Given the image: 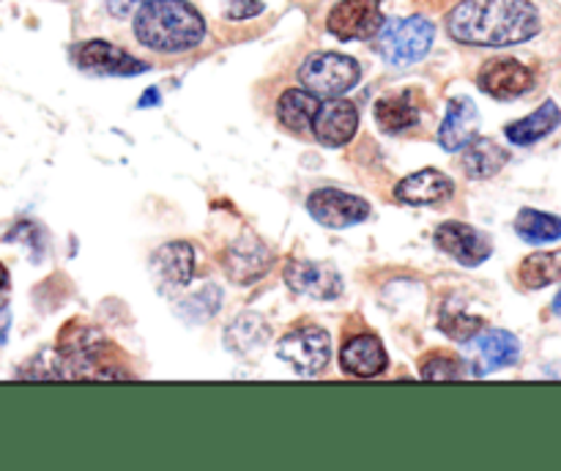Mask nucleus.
I'll use <instances>...</instances> for the list:
<instances>
[{
  "mask_svg": "<svg viewBox=\"0 0 561 471\" xmlns=\"http://www.w3.org/2000/svg\"><path fill=\"white\" fill-rule=\"evenodd\" d=\"M433 241H436L438 250L447 252L449 257H455V261L463 263V266H480V263H485L493 252L491 239L466 222L438 225Z\"/></svg>",
  "mask_w": 561,
  "mask_h": 471,
  "instance_id": "nucleus-11",
  "label": "nucleus"
},
{
  "mask_svg": "<svg viewBox=\"0 0 561 471\" xmlns=\"http://www.w3.org/2000/svg\"><path fill=\"white\" fill-rule=\"evenodd\" d=\"M307 211L318 225L332 230L351 228L370 217V203L365 197L348 195L340 189H318L307 197Z\"/></svg>",
  "mask_w": 561,
  "mask_h": 471,
  "instance_id": "nucleus-8",
  "label": "nucleus"
},
{
  "mask_svg": "<svg viewBox=\"0 0 561 471\" xmlns=\"http://www.w3.org/2000/svg\"><path fill=\"white\" fill-rule=\"evenodd\" d=\"M77 66L88 74H113V77H131L140 74V71L148 69L146 60H137L135 55H129L126 49L115 47L110 42H85L77 47Z\"/></svg>",
  "mask_w": 561,
  "mask_h": 471,
  "instance_id": "nucleus-12",
  "label": "nucleus"
},
{
  "mask_svg": "<svg viewBox=\"0 0 561 471\" xmlns=\"http://www.w3.org/2000/svg\"><path fill=\"white\" fill-rule=\"evenodd\" d=\"M356 126H359V110H356V104L351 99L329 96V102L318 104L310 129L316 131L318 142H323L329 148H340L356 135Z\"/></svg>",
  "mask_w": 561,
  "mask_h": 471,
  "instance_id": "nucleus-10",
  "label": "nucleus"
},
{
  "mask_svg": "<svg viewBox=\"0 0 561 471\" xmlns=\"http://www.w3.org/2000/svg\"><path fill=\"white\" fill-rule=\"evenodd\" d=\"M268 340H272V329L257 312H241L236 321L225 326V345L241 359H252V356L263 354Z\"/></svg>",
  "mask_w": 561,
  "mask_h": 471,
  "instance_id": "nucleus-18",
  "label": "nucleus"
},
{
  "mask_svg": "<svg viewBox=\"0 0 561 471\" xmlns=\"http://www.w3.org/2000/svg\"><path fill=\"white\" fill-rule=\"evenodd\" d=\"M553 312H557V315L561 318V290H559L557 299H553Z\"/></svg>",
  "mask_w": 561,
  "mask_h": 471,
  "instance_id": "nucleus-34",
  "label": "nucleus"
},
{
  "mask_svg": "<svg viewBox=\"0 0 561 471\" xmlns=\"http://www.w3.org/2000/svg\"><path fill=\"white\" fill-rule=\"evenodd\" d=\"M438 326H442L447 337L458 340V343H469V340H474L482 332L485 321L477 315H466V312H442Z\"/></svg>",
  "mask_w": 561,
  "mask_h": 471,
  "instance_id": "nucleus-28",
  "label": "nucleus"
},
{
  "mask_svg": "<svg viewBox=\"0 0 561 471\" xmlns=\"http://www.w3.org/2000/svg\"><path fill=\"white\" fill-rule=\"evenodd\" d=\"M515 230L529 244H548V241L561 239V217L537 211V208H520L515 217Z\"/></svg>",
  "mask_w": 561,
  "mask_h": 471,
  "instance_id": "nucleus-25",
  "label": "nucleus"
},
{
  "mask_svg": "<svg viewBox=\"0 0 561 471\" xmlns=\"http://www.w3.org/2000/svg\"><path fill=\"white\" fill-rule=\"evenodd\" d=\"M5 290H9V272H5V266L0 263V296H3Z\"/></svg>",
  "mask_w": 561,
  "mask_h": 471,
  "instance_id": "nucleus-32",
  "label": "nucleus"
},
{
  "mask_svg": "<svg viewBox=\"0 0 561 471\" xmlns=\"http://www.w3.org/2000/svg\"><path fill=\"white\" fill-rule=\"evenodd\" d=\"M447 31L471 47H513L540 33V11L531 0H460L449 11Z\"/></svg>",
  "mask_w": 561,
  "mask_h": 471,
  "instance_id": "nucleus-1",
  "label": "nucleus"
},
{
  "mask_svg": "<svg viewBox=\"0 0 561 471\" xmlns=\"http://www.w3.org/2000/svg\"><path fill=\"white\" fill-rule=\"evenodd\" d=\"M455 184L449 175H444L442 170H420V173L409 175V179L400 181L394 186V197L411 206H433V203H442L447 197H453Z\"/></svg>",
  "mask_w": 561,
  "mask_h": 471,
  "instance_id": "nucleus-17",
  "label": "nucleus"
},
{
  "mask_svg": "<svg viewBox=\"0 0 561 471\" xmlns=\"http://www.w3.org/2000/svg\"><path fill=\"white\" fill-rule=\"evenodd\" d=\"M507 159L510 153L504 151L499 142L488 140V137H474V140L463 148L460 164H463V173L469 175V179H491V175H496L499 170L507 164Z\"/></svg>",
  "mask_w": 561,
  "mask_h": 471,
  "instance_id": "nucleus-20",
  "label": "nucleus"
},
{
  "mask_svg": "<svg viewBox=\"0 0 561 471\" xmlns=\"http://www.w3.org/2000/svg\"><path fill=\"white\" fill-rule=\"evenodd\" d=\"M477 348H480L482 359L488 361V370L496 367H510L520 359V343L513 332L504 329H491V332L477 337Z\"/></svg>",
  "mask_w": 561,
  "mask_h": 471,
  "instance_id": "nucleus-24",
  "label": "nucleus"
},
{
  "mask_svg": "<svg viewBox=\"0 0 561 471\" xmlns=\"http://www.w3.org/2000/svg\"><path fill=\"white\" fill-rule=\"evenodd\" d=\"M389 365L387 348L376 334H354L345 340L343 351H340V367L343 372L356 378H373L381 376Z\"/></svg>",
  "mask_w": 561,
  "mask_h": 471,
  "instance_id": "nucleus-15",
  "label": "nucleus"
},
{
  "mask_svg": "<svg viewBox=\"0 0 561 471\" xmlns=\"http://www.w3.org/2000/svg\"><path fill=\"white\" fill-rule=\"evenodd\" d=\"M359 64L351 55L340 53H312L301 64L299 82L316 96H343L345 91L359 82Z\"/></svg>",
  "mask_w": 561,
  "mask_h": 471,
  "instance_id": "nucleus-5",
  "label": "nucleus"
},
{
  "mask_svg": "<svg viewBox=\"0 0 561 471\" xmlns=\"http://www.w3.org/2000/svg\"><path fill=\"white\" fill-rule=\"evenodd\" d=\"M518 279L524 288L540 290L561 279V250L557 252H535V255L524 257L518 266Z\"/></svg>",
  "mask_w": 561,
  "mask_h": 471,
  "instance_id": "nucleus-23",
  "label": "nucleus"
},
{
  "mask_svg": "<svg viewBox=\"0 0 561 471\" xmlns=\"http://www.w3.org/2000/svg\"><path fill=\"white\" fill-rule=\"evenodd\" d=\"M222 11L228 20H250L263 11L261 0H222Z\"/></svg>",
  "mask_w": 561,
  "mask_h": 471,
  "instance_id": "nucleus-29",
  "label": "nucleus"
},
{
  "mask_svg": "<svg viewBox=\"0 0 561 471\" xmlns=\"http://www.w3.org/2000/svg\"><path fill=\"white\" fill-rule=\"evenodd\" d=\"M559 124H561L559 104L546 102L542 107H537L531 115H526V118L510 124L507 129H504V135H507L510 142H515V146H531V142H537V140H542V137L551 135Z\"/></svg>",
  "mask_w": 561,
  "mask_h": 471,
  "instance_id": "nucleus-21",
  "label": "nucleus"
},
{
  "mask_svg": "<svg viewBox=\"0 0 561 471\" xmlns=\"http://www.w3.org/2000/svg\"><path fill=\"white\" fill-rule=\"evenodd\" d=\"M285 283L294 294L321 301H332L343 294V279H340L337 268L329 266V263L290 261L285 266Z\"/></svg>",
  "mask_w": 561,
  "mask_h": 471,
  "instance_id": "nucleus-13",
  "label": "nucleus"
},
{
  "mask_svg": "<svg viewBox=\"0 0 561 471\" xmlns=\"http://www.w3.org/2000/svg\"><path fill=\"white\" fill-rule=\"evenodd\" d=\"M135 36L157 53H184L203 42L206 22L186 0H146L137 5Z\"/></svg>",
  "mask_w": 561,
  "mask_h": 471,
  "instance_id": "nucleus-2",
  "label": "nucleus"
},
{
  "mask_svg": "<svg viewBox=\"0 0 561 471\" xmlns=\"http://www.w3.org/2000/svg\"><path fill=\"white\" fill-rule=\"evenodd\" d=\"M9 326H11V310L5 305H0V345H3L5 337H9Z\"/></svg>",
  "mask_w": 561,
  "mask_h": 471,
  "instance_id": "nucleus-31",
  "label": "nucleus"
},
{
  "mask_svg": "<svg viewBox=\"0 0 561 471\" xmlns=\"http://www.w3.org/2000/svg\"><path fill=\"white\" fill-rule=\"evenodd\" d=\"M222 266L228 277L239 285H250L261 279L272 266V252L252 233H241L233 244L225 250Z\"/></svg>",
  "mask_w": 561,
  "mask_h": 471,
  "instance_id": "nucleus-14",
  "label": "nucleus"
},
{
  "mask_svg": "<svg viewBox=\"0 0 561 471\" xmlns=\"http://www.w3.org/2000/svg\"><path fill=\"white\" fill-rule=\"evenodd\" d=\"M151 266L164 283L186 285L195 274V250L186 241H170L153 252Z\"/></svg>",
  "mask_w": 561,
  "mask_h": 471,
  "instance_id": "nucleus-19",
  "label": "nucleus"
},
{
  "mask_svg": "<svg viewBox=\"0 0 561 471\" xmlns=\"http://www.w3.org/2000/svg\"><path fill=\"white\" fill-rule=\"evenodd\" d=\"M148 102H157V91H146V96H142V104H148Z\"/></svg>",
  "mask_w": 561,
  "mask_h": 471,
  "instance_id": "nucleus-33",
  "label": "nucleus"
},
{
  "mask_svg": "<svg viewBox=\"0 0 561 471\" xmlns=\"http://www.w3.org/2000/svg\"><path fill=\"white\" fill-rule=\"evenodd\" d=\"M318 104H321V99H318L316 93L307 91V88H290V91H285L283 96H279V124L288 126L290 131H307L310 129Z\"/></svg>",
  "mask_w": 561,
  "mask_h": 471,
  "instance_id": "nucleus-22",
  "label": "nucleus"
},
{
  "mask_svg": "<svg viewBox=\"0 0 561 471\" xmlns=\"http://www.w3.org/2000/svg\"><path fill=\"white\" fill-rule=\"evenodd\" d=\"M140 3H146V0H107V9H110V14L126 16V14H131V11H135Z\"/></svg>",
  "mask_w": 561,
  "mask_h": 471,
  "instance_id": "nucleus-30",
  "label": "nucleus"
},
{
  "mask_svg": "<svg viewBox=\"0 0 561 471\" xmlns=\"http://www.w3.org/2000/svg\"><path fill=\"white\" fill-rule=\"evenodd\" d=\"M378 126L389 135L394 131H405L411 126L420 124V110L409 102V96H383L378 99L376 107H373Z\"/></svg>",
  "mask_w": 561,
  "mask_h": 471,
  "instance_id": "nucleus-26",
  "label": "nucleus"
},
{
  "mask_svg": "<svg viewBox=\"0 0 561 471\" xmlns=\"http://www.w3.org/2000/svg\"><path fill=\"white\" fill-rule=\"evenodd\" d=\"M381 3L378 0H340L327 16V31L343 42H365L376 38L383 27Z\"/></svg>",
  "mask_w": 561,
  "mask_h": 471,
  "instance_id": "nucleus-7",
  "label": "nucleus"
},
{
  "mask_svg": "<svg viewBox=\"0 0 561 471\" xmlns=\"http://www.w3.org/2000/svg\"><path fill=\"white\" fill-rule=\"evenodd\" d=\"M477 85L488 96L499 99V102H510V99L524 96V93H529L535 88V74L520 60L496 58L482 66L480 77H477Z\"/></svg>",
  "mask_w": 561,
  "mask_h": 471,
  "instance_id": "nucleus-9",
  "label": "nucleus"
},
{
  "mask_svg": "<svg viewBox=\"0 0 561 471\" xmlns=\"http://www.w3.org/2000/svg\"><path fill=\"white\" fill-rule=\"evenodd\" d=\"M477 129H480V110L469 96H458L449 102L442 129H438V142L447 151H463L477 137Z\"/></svg>",
  "mask_w": 561,
  "mask_h": 471,
  "instance_id": "nucleus-16",
  "label": "nucleus"
},
{
  "mask_svg": "<svg viewBox=\"0 0 561 471\" xmlns=\"http://www.w3.org/2000/svg\"><path fill=\"white\" fill-rule=\"evenodd\" d=\"M107 351V340L93 329L69 326L60 334L58 343V367L60 378H126L129 372L110 367V361H102Z\"/></svg>",
  "mask_w": 561,
  "mask_h": 471,
  "instance_id": "nucleus-3",
  "label": "nucleus"
},
{
  "mask_svg": "<svg viewBox=\"0 0 561 471\" xmlns=\"http://www.w3.org/2000/svg\"><path fill=\"white\" fill-rule=\"evenodd\" d=\"M420 376L425 381H455V378H463V361L447 351H436L422 359Z\"/></svg>",
  "mask_w": 561,
  "mask_h": 471,
  "instance_id": "nucleus-27",
  "label": "nucleus"
},
{
  "mask_svg": "<svg viewBox=\"0 0 561 471\" xmlns=\"http://www.w3.org/2000/svg\"><path fill=\"white\" fill-rule=\"evenodd\" d=\"M277 354L290 370L301 372V376H316L327 367L329 354H332V343H329V334L321 326H296L279 340Z\"/></svg>",
  "mask_w": 561,
  "mask_h": 471,
  "instance_id": "nucleus-6",
  "label": "nucleus"
},
{
  "mask_svg": "<svg viewBox=\"0 0 561 471\" xmlns=\"http://www.w3.org/2000/svg\"><path fill=\"white\" fill-rule=\"evenodd\" d=\"M436 38V27L427 16L387 20L378 31V53L392 66H411L425 58Z\"/></svg>",
  "mask_w": 561,
  "mask_h": 471,
  "instance_id": "nucleus-4",
  "label": "nucleus"
}]
</instances>
